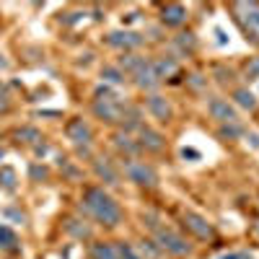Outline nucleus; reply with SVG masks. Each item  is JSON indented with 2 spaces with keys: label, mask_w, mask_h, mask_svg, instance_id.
<instances>
[{
  "label": "nucleus",
  "mask_w": 259,
  "mask_h": 259,
  "mask_svg": "<svg viewBox=\"0 0 259 259\" xmlns=\"http://www.w3.org/2000/svg\"><path fill=\"white\" fill-rule=\"evenodd\" d=\"M83 210L91 212V215H94L96 220H101L104 225H117L122 220L119 205L104 189H99V187L86 189V194H83Z\"/></svg>",
  "instance_id": "1"
},
{
  "label": "nucleus",
  "mask_w": 259,
  "mask_h": 259,
  "mask_svg": "<svg viewBox=\"0 0 259 259\" xmlns=\"http://www.w3.org/2000/svg\"><path fill=\"white\" fill-rule=\"evenodd\" d=\"M233 11L238 13V24L246 32V39L259 42V6L256 3H236Z\"/></svg>",
  "instance_id": "2"
},
{
  "label": "nucleus",
  "mask_w": 259,
  "mask_h": 259,
  "mask_svg": "<svg viewBox=\"0 0 259 259\" xmlns=\"http://www.w3.org/2000/svg\"><path fill=\"white\" fill-rule=\"evenodd\" d=\"M156 238H158V249L161 251H169V254H176V256L189 254V249H192L189 243H187V238H181L179 233L169 231V228H158Z\"/></svg>",
  "instance_id": "3"
},
{
  "label": "nucleus",
  "mask_w": 259,
  "mask_h": 259,
  "mask_svg": "<svg viewBox=\"0 0 259 259\" xmlns=\"http://www.w3.org/2000/svg\"><path fill=\"white\" fill-rule=\"evenodd\" d=\"M125 171H127L130 181H135V184H140V187H156V181H158L156 171L150 169V166L140 163V161H127Z\"/></svg>",
  "instance_id": "4"
},
{
  "label": "nucleus",
  "mask_w": 259,
  "mask_h": 259,
  "mask_svg": "<svg viewBox=\"0 0 259 259\" xmlns=\"http://www.w3.org/2000/svg\"><path fill=\"white\" fill-rule=\"evenodd\" d=\"M94 112H96V117H101L104 122H119L122 117H125V106H122V101L99 99V101L94 104Z\"/></svg>",
  "instance_id": "5"
},
{
  "label": "nucleus",
  "mask_w": 259,
  "mask_h": 259,
  "mask_svg": "<svg viewBox=\"0 0 259 259\" xmlns=\"http://www.w3.org/2000/svg\"><path fill=\"white\" fill-rule=\"evenodd\" d=\"M210 114L215 117L218 122H223V125H236V122H238L236 109L225 99H212L210 101Z\"/></svg>",
  "instance_id": "6"
},
{
  "label": "nucleus",
  "mask_w": 259,
  "mask_h": 259,
  "mask_svg": "<svg viewBox=\"0 0 259 259\" xmlns=\"http://www.w3.org/2000/svg\"><path fill=\"white\" fill-rule=\"evenodd\" d=\"M184 225H187V231H192L197 238H210L212 236V225L202 215H197V212H184Z\"/></svg>",
  "instance_id": "7"
},
{
  "label": "nucleus",
  "mask_w": 259,
  "mask_h": 259,
  "mask_svg": "<svg viewBox=\"0 0 259 259\" xmlns=\"http://www.w3.org/2000/svg\"><path fill=\"white\" fill-rule=\"evenodd\" d=\"M65 132H68V138L73 140V143H88L91 140V127L86 125L83 119H73V122H68V127H65Z\"/></svg>",
  "instance_id": "8"
},
{
  "label": "nucleus",
  "mask_w": 259,
  "mask_h": 259,
  "mask_svg": "<svg viewBox=\"0 0 259 259\" xmlns=\"http://www.w3.org/2000/svg\"><path fill=\"white\" fill-rule=\"evenodd\" d=\"M140 42H143V37L135 32H112L106 37V44H112V47H138Z\"/></svg>",
  "instance_id": "9"
},
{
  "label": "nucleus",
  "mask_w": 259,
  "mask_h": 259,
  "mask_svg": "<svg viewBox=\"0 0 259 259\" xmlns=\"http://www.w3.org/2000/svg\"><path fill=\"white\" fill-rule=\"evenodd\" d=\"M138 145H143L148 150H161L163 148V135L150 130V127H140V143Z\"/></svg>",
  "instance_id": "10"
},
{
  "label": "nucleus",
  "mask_w": 259,
  "mask_h": 259,
  "mask_svg": "<svg viewBox=\"0 0 259 259\" xmlns=\"http://www.w3.org/2000/svg\"><path fill=\"white\" fill-rule=\"evenodd\" d=\"M163 24H169V26H179V24H184L187 19V11L184 6H179V3H171V6H166L163 8Z\"/></svg>",
  "instance_id": "11"
},
{
  "label": "nucleus",
  "mask_w": 259,
  "mask_h": 259,
  "mask_svg": "<svg viewBox=\"0 0 259 259\" xmlns=\"http://www.w3.org/2000/svg\"><path fill=\"white\" fill-rule=\"evenodd\" d=\"M148 109H150V114H153L156 119H163V122L171 117V106H169V101L161 99V96H150V99H148Z\"/></svg>",
  "instance_id": "12"
},
{
  "label": "nucleus",
  "mask_w": 259,
  "mask_h": 259,
  "mask_svg": "<svg viewBox=\"0 0 259 259\" xmlns=\"http://www.w3.org/2000/svg\"><path fill=\"white\" fill-rule=\"evenodd\" d=\"M91 259H119V251L114 243H94L91 246Z\"/></svg>",
  "instance_id": "13"
},
{
  "label": "nucleus",
  "mask_w": 259,
  "mask_h": 259,
  "mask_svg": "<svg viewBox=\"0 0 259 259\" xmlns=\"http://www.w3.org/2000/svg\"><path fill=\"white\" fill-rule=\"evenodd\" d=\"M0 249H6V251H16L19 249L16 233H13L8 225H3V223H0Z\"/></svg>",
  "instance_id": "14"
},
{
  "label": "nucleus",
  "mask_w": 259,
  "mask_h": 259,
  "mask_svg": "<svg viewBox=\"0 0 259 259\" xmlns=\"http://www.w3.org/2000/svg\"><path fill=\"white\" fill-rule=\"evenodd\" d=\"M122 68H125L127 73H135V75H138L143 68H148L150 63H148V60L145 57H138V55H127V57H122V63H119Z\"/></svg>",
  "instance_id": "15"
},
{
  "label": "nucleus",
  "mask_w": 259,
  "mask_h": 259,
  "mask_svg": "<svg viewBox=\"0 0 259 259\" xmlns=\"http://www.w3.org/2000/svg\"><path fill=\"white\" fill-rule=\"evenodd\" d=\"M135 78H138V86H140V88H156V86L161 83V81H158V75L153 73V68H150V65H148V68H143L138 75H135Z\"/></svg>",
  "instance_id": "16"
},
{
  "label": "nucleus",
  "mask_w": 259,
  "mask_h": 259,
  "mask_svg": "<svg viewBox=\"0 0 259 259\" xmlns=\"http://www.w3.org/2000/svg\"><path fill=\"white\" fill-rule=\"evenodd\" d=\"M96 174L106 181V184H117V181H119V176H117V171L112 169V166H109V161H96Z\"/></svg>",
  "instance_id": "17"
},
{
  "label": "nucleus",
  "mask_w": 259,
  "mask_h": 259,
  "mask_svg": "<svg viewBox=\"0 0 259 259\" xmlns=\"http://www.w3.org/2000/svg\"><path fill=\"white\" fill-rule=\"evenodd\" d=\"M233 99H236L238 106H243V109H254V106H256V96L251 94V91H246V88H238L233 94Z\"/></svg>",
  "instance_id": "18"
},
{
  "label": "nucleus",
  "mask_w": 259,
  "mask_h": 259,
  "mask_svg": "<svg viewBox=\"0 0 259 259\" xmlns=\"http://www.w3.org/2000/svg\"><path fill=\"white\" fill-rule=\"evenodd\" d=\"M150 68H153V73L158 75V81L166 78V75H171V73H176V63H174V60H158V63H153Z\"/></svg>",
  "instance_id": "19"
},
{
  "label": "nucleus",
  "mask_w": 259,
  "mask_h": 259,
  "mask_svg": "<svg viewBox=\"0 0 259 259\" xmlns=\"http://www.w3.org/2000/svg\"><path fill=\"white\" fill-rule=\"evenodd\" d=\"M68 233H73L75 238H88L91 236V228L86 225V223H81V220H68Z\"/></svg>",
  "instance_id": "20"
},
{
  "label": "nucleus",
  "mask_w": 259,
  "mask_h": 259,
  "mask_svg": "<svg viewBox=\"0 0 259 259\" xmlns=\"http://www.w3.org/2000/svg\"><path fill=\"white\" fill-rule=\"evenodd\" d=\"M114 145H117L119 150H127V153H135V150L140 148L138 143H132L130 135H125V132H117V135H114Z\"/></svg>",
  "instance_id": "21"
},
{
  "label": "nucleus",
  "mask_w": 259,
  "mask_h": 259,
  "mask_svg": "<svg viewBox=\"0 0 259 259\" xmlns=\"http://www.w3.org/2000/svg\"><path fill=\"white\" fill-rule=\"evenodd\" d=\"M0 184H3V189H8V192L16 189V171H13L11 166L0 169Z\"/></svg>",
  "instance_id": "22"
},
{
  "label": "nucleus",
  "mask_w": 259,
  "mask_h": 259,
  "mask_svg": "<svg viewBox=\"0 0 259 259\" xmlns=\"http://www.w3.org/2000/svg\"><path fill=\"white\" fill-rule=\"evenodd\" d=\"M140 254L145 259H158L161 249H158V243H153V241H140Z\"/></svg>",
  "instance_id": "23"
},
{
  "label": "nucleus",
  "mask_w": 259,
  "mask_h": 259,
  "mask_svg": "<svg viewBox=\"0 0 259 259\" xmlns=\"http://www.w3.org/2000/svg\"><path fill=\"white\" fill-rule=\"evenodd\" d=\"M101 78L109 81V83H122V81H125V75H122L117 68H104L101 70Z\"/></svg>",
  "instance_id": "24"
},
{
  "label": "nucleus",
  "mask_w": 259,
  "mask_h": 259,
  "mask_svg": "<svg viewBox=\"0 0 259 259\" xmlns=\"http://www.w3.org/2000/svg\"><path fill=\"white\" fill-rule=\"evenodd\" d=\"M241 132H243V130L238 127V122H236V125H223V127H220V138H228V140H233V138H238Z\"/></svg>",
  "instance_id": "25"
},
{
  "label": "nucleus",
  "mask_w": 259,
  "mask_h": 259,
  "mask_svg": "<svg viewBox=\"0 0 259 259\" xmlns=\"http://www.w3.org/2000/svg\"><path fill=\"white\" fill-rule=\"evenodd\" d=\"M16 138H19V140H26V143H34V140H39V132H37L34 127H24V130L16 132Z\"/></svg>",
  "instance_id": "26"
},
{
  "label": "nucleus",
  "mask_w": 259,
  "mask_h": 259,
  "mask_svg": "<svg viewBox=\"0 0 259 259\" xmlns=\"http://www.w3.org/2000/svg\"><path fill=\"white\" fill-rule=\"evenodd\" d=\"M246 78H249V81H256V78H259V57H254L251 63L246 65Z\"/></svg>",
  "instance_id": "27"
},
{
  "label": "nucleus",
  "mask_w": 259,
  "mask_h": 259,
  "mask_svg": "<svg viewBox=\"0 0 259 259\" xmlns=\"http://www.w3.org/2000/svg\"><path fill=\"white\" fill-rule=\"evenodd\" d=\"M179 44H181L184 50H189V52L197 47V42H194V37H192V34H181V37H179Z\"/></svg>",
  "instance_id": "28"
},
{
  "label": "nucleus",
  "mask_w": 259,
  "mask_h": 259,
  "mask_svg": "<svg viewBox=\"0 0 259 259\" xmlns=\"http://www.w3.org/2000/svg\"><path fill=\"white\" fill-rule=\"evenodd\" d=\"M117 251H119V259H140V256L135 254L130 246H125V243H119V246H117Z\"/></svg>",
  "instance_id": "29"
},
{
  "label": "nucleus",
  "mask_w": 259,
  "mask_h": 259,
  "mask_svg": "<svg viewBox=\"0 0 259 259\" xmlns=\"http://www.w3.org/2000/svg\"><path fill=\"white\" fill-rule=\"evenodd\" d=\"M181 158H189V161H200V153H197L194 148H181Z\"/></svg>",
  "instance_id": "30"
},
{
  "label": "nucleus",
  "mask_w": 259,
  "mask_h": 259,
  "mask_svg": "<svg viewBox=\"0 0 259 259\" xmlns=\"http://www.w3.org/2000/svg\"><path fill=\"white\" fill-rule=\"evenodd\" d=\"M215 75H218V81H223V83L233 78V73H231V70H225V68H215Z\"/></svg>",
  "instance_id": "31"
},
{
  "label": "nucleus",
  "mask_w": 259,
  "mask_h": 259,
  "mask_svg": "<svg viewBox=\"0 0 259 259\" xmlns=\"http://www.w3.org/2000/svg\"><path fill=\"white\" fill-rule=\"evenodd\" d=\"M32 176H34V179H44V176H47V171L39 169V166H32Z\"/></svg>",
  "instance_id": "32"
},
{
  "label": "nucleus",
  "mask_w": 259,
  "mask_h": 259,
  "mask_svg": "<svg viewBox=\"0 0 259 259\" xmlns=\"http://www.w3.org/2000/svg\"><path fill=\"white\" fill-rule=\"evenodd\" d=\"M220 259H251V254H225Z\"/></svg>",
  "instance_id": "33"
},
{
  "label": "nucleus",
  "mask_w": 259,
  "mask_h": 259,
  "mask_svg": "<svg viewBox=\"0 0 259 259\" xmlns=\"http://www.w3.org/2000/svg\"><path fill=\"white\" fill-rule=\"evenodd\" d=\"M6 215H11V218H16L19 223H24V215H21V212H16V210H6Z\"/></svg>",
  "instance_id": "34"
},
{
  "label": "nucleus",
  "mask_w": 259,
  "mask_h": 259,
  "mask_svg": "<svg viewBox=\"0 0 259 259\" xmlns=\"http://www.w3.org/2000/svg\"><path fill=\"white\" fill-rule=\"evenodd\" d=\"M249 143H251V148H259V135H256V132L249 135Z\"/></svg>",
  "instance_id": "35"
},
{
  "label": "nucleus",
  "mask_w": 259,
  "mask_h": 259,
  "mask_svg": "<svg viewBox=\"0 0 259 259\" xmlns=\"http://www.w3.org/2000/svg\"><path fill=\"white\" fill-rule=\"evenodd\" d=\"M215 37H218V44H225V34L220 32V29H215Z\"/></svg>",
  "instance_id": "36"
},
{
  "label": "nucleus",
  "mask_w": 259,
  "mask_h": 259,
  "mask_svg": "<svg viewBox=\"0 0 259 259\" xmlns=\"http://www.w3.org/2000/svg\"><path fill=\"white\" fill-rule=\"evenodd\" d=\"M6 109H8V101H6L3 94H0V112H6Z\"/></svg>",
  "instance_id": "37"
},
{
  "label": "nucleus",
  "mask_w": 259,
  "mask_h": 259,
  "mask_svg": "<svg viewBox=\"0 0 259 259\" xmlns=\"http://www.w3.org/2000/svg\"><path fill=\"white\" fill-rule=\"evenodd\" d=\"M251 231H254V236H259V223H254V228H251Z\"/></svg>",
  "instance_id": "38"
},
{
  "label": "nucleus",
  "mask_w": 259,
  "mask_h": 259,
  "mask_svg": "<svg viewBox=\"0 0 259 259\" xmlns=\"http://www.w3.org/2000/svg\"><path fill=\"white\" fill-rule=\"evenodd\" d=\"M0 158H3V150H0Z\"/></svg>",
  "instance_id": "39"
}]
</instances>
